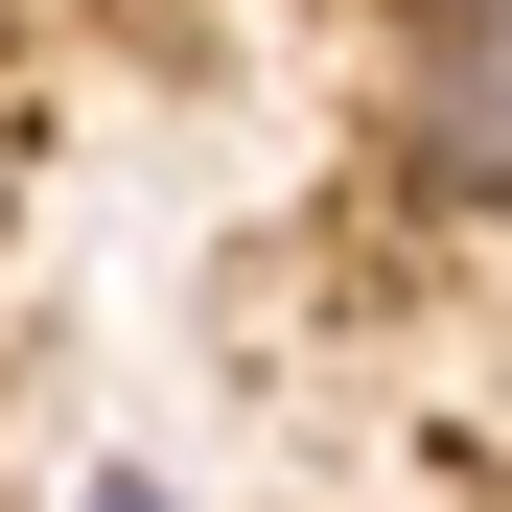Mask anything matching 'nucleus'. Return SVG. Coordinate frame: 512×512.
Listing matches in <instances>:
<instances>
[{
    "label": "nucleus",
    "mask_w": 512,
    "mask_h": 512,
    "mask_svg": "<svg viewBox=\"0 0 512 512\" xmlns=\"http://www.w3.org/2000/svg\"><path fill=\"white\" fill-rule=\"evenodd\" d=\"M396 163L512 233V0H419V47H396Z\"/></svg>",
    "instance_id": "f257e3e1"
},
{
    "label": "nucleus",
    "mask_w": 512,
    "mask_h": 512,
    "mask_svg": "<svg viewBox=\"0 0 512 512\" xmlns=\"http://www.w3.org/2000/svg\"><path fill=\"white\" fill-rule=\"evenodd\" d=\"M94 512H163V489H140V466H117V489H94Z\"/></svg>",
    "instance_id": "f03ea898"
}]
</instances>
